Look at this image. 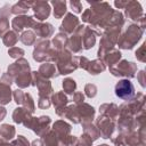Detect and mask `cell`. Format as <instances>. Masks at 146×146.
Segmentation results:
<instances>
[{
	"mask_svg": "<svg viewBox=\"0 0 146 146\" xmlns=\"http://www.w3.org/2000/svg\"><path fill=\"white\" fill-rule=\"evenodd\" d=\"M88 3L90 5V7L88 9H86L82 14V22L88 23L90 25L91 29L102 32V29H107L108 27V23L111 19V16L114 11V9H112L111 5L108 2H90L88 1Z\"/></svg>",
	"mask_w": 146,
	"mask_h": 146,
	"instance_id": "1",
	"label": "cell"
},
{
	"mask_svg": "<svg viewBox=\"0 0 146 146\" xmlns=\"http://www.w3.org/2000/svg\"><path fill=\"white\" fill-rule=\"evenodd\" d=\"M31 72L30 63L25 58L17 59L7 68V73L13 78L14 83H16L19 89L31 86Z\"/></svg>",
	"mask_w": 146,
	"mask_h": 146,
	"instance_id": "2",
	"label": "cell"
},
{
	"mask_svg": "<svg viewBox=\"0 0 146 146\" xmlns=\"http://www.w3.org/2000/svg\"><path fill=\"white\" fill-rule=\"evenodd\" d=\"M57 50L51 47V42L49 39H39L34 43L33 50V59L38 63H52L56 59Z\"/></svg>",
	"mask_w": 146,
	"mask_h": 146,
	"instance_id": "3",
	"label": "cell"
},
{
	"mask_svg": "<svg viewBox=\"0 0 146 146\" xmlns=\"http://www.w3.org/2000/svg\"><path fill=\"white\" fill-rule=\"evenodd\" d=\"M143 34H144V30H141L138 24H136V23L128 24V26L125 27L123 33H121L116 44L121 49L130 50L138 43V41L141 39Z\"/></svg>",
	"mask_w": 146,
	"mask_h": 146,
	"instance_id": "4",
	"label": "cell"
},
{
	"mask_svg": "<svg viewBox=\"0 0 146 146\" xmlns=\"http://www.w3.org/2000/svg\"><path fill=\"white\" fill-rule=\"evenodd\" d=\"M145 95L138 92L130 100H127L119 107V116L136 117L137 115L145 113Z\"/></svg>",
	"mask_w": 146,
	"mask_h": 146,
	"instance_id": "5",
	"label": "cell"
},
{
	"mask_svg": "<svg viewBox=\"0 0 146 146\" xmlns=\"http://www.w3.org/2000/svg\"><path fill=\"white\" fill-rule=\"evenodd\" d=\"M55 66L59 75H67L70 73H73L76 68H79L78 56H73L72 52H70L67 49L60 50L57 52Z\"/></svg>",
	"mask_w": 146,
	"mask_h": 146,
	"instance_id": "6",
	"label": "cell"
},
{
	"mask_svg": "<svg viewBox=\"0 0 146 146\" xmlns=\"http://www.w3.org/2000/svg\"><path fill=\"white\" fill-rule=\"evenodd\" d=\"M110 73L114 76H124L127 79H132L137 73V64L127 59H121L116 65L110 67Z\"/></svg>",
	"mask_w": 146,
	"mask_h": 146,
	"instance_id": "7",
	"label": "cell"
},
{
	"mask_svg": "<svg viewBox=\"0 0 146 146\" xmlns=\"http://www.w3.org/2000/svg\"><path fill=\"white\" fill-rule=\"evenodd\" d=\"M75 33L80 34V36H81L83 50L91 49L96 43V36L102 35V32H98V31L91 29L90 26H86V25H81V24L75 30Z\"/></svg>",
	"mask_w": 146,
	"mask_h": 146,
	"instance_id": "8",
	"label": "cell"
},
{
	"mask_svg": "<svg viewBox=\"0 0 146 146\" xmlns=\"http://www.w3.org/2000/svg\"><path fill=\"white\" fill-rule=\"evenodd\" d=\"M95 125L97 127L100 137L104 139H108L114 135V131L116 129V121L99 114V116L95 119Z\"/></svg>",
	"mask_w": 146,
	"mask_h": 146,
	"instance_id": "9",
	"label": "cell"
},
{
	"mask_svg": "<svg viewBox=\"0 0 146 146\" xmlns=\"http://www.w3.org/2000/svg\"><path fill=\"white\" fill-rule=\"evenodd\" d=\"M115 95L116 97L123 100H130L135 96V87L132 82L128 79H122L115 84Z\"/></svg>",
	"mask_w": 146,
	"mask_h": 146,
	"instance_id": "10",
	"label": "cell"
},
{
	"mask_svg": "<svg viewBox=\"0 0 146 146\" xmlns=\"http://www.w3.org/2000/svg\"><path fill=\"white\" fill-rule=\"evenodd\" d=\"M50 123H51V119L48 115H41L39 117L33 116L30 129L38 137H43L50 130Z\"/></svg>",
	"mask_w": 146,
	"mask_h": 146,
	"instance_id": "11",
	"label": "cell"
},
{
	"mask_svg": "<svg viewBox=\"0 0 146 146\" xmlns=\"http://www.w3.org/2000/svg\"><path fill=\"white\" fill-rule=\"evenodd\" d=\"M36 19L33 18L32 16H27V15H18L15 18H13L11 21V27L13 31L18 33H22L24 31V29L27 30H32L34 27V25L36 24Z\"/></svg>",
	"mask_w": 146,
	"mask_h": 146,
	"instance_id": "12",
	"label": "cell"
},
{
	"mask_svg": "<svg viewBox=\"0 0 146 146\" xmlns=\"http://www.w3.org/2000/svg\"><path fill=\"white\" fill-rule=\"evenodd\" d=\"M125 146H146V128L141 127L138 130L124 135Z\"/></svg>",
	"mask_w": 146,
	"mask_h": 146,
	"instance_id": "13",
	"label": "cell"
},
{
	"mask_svg": "<svg viewBox=\"0 0 146 146\" xmlns=\"http://www.w3.org/2000/svg\"><path fill=\"white\" fill-rule=\"evenodd\" d=\"M13 98L17 105H21L22 107L26 108L31 113L35 112V104L31 94L24 92L21 89H16V90H13Z\"/></svg>",
	"mask_w": 146,
	"mask_h": 146,
	"instance_id": "14",
	"label": "cell"
},
{
	"mask_svg": "<svg viewBox=\"0 0 146 146\" xmlns=\"http://www.w3.org/2000/svg\"><path fill=\"white\" fill-rule=\"evenodd\" d=\"M75 108H76V113H78L81 125L87 123H92V121L95 120V113H96L94 106L83 102L79 105H75Z\"/></svg>",
	"mask_w": 146,
	"mask_h": 146,
	"instance_id": "15",
	"label": "cell"
},
{
	"mask_svg": "<svg viewBox=\"0 0 146 146\" xmlns=\"http://www.w3.org/2000/svg\"><path fill=\"white\" fill-rule=\"evenodd\" d=\"M124 15L128 19L138 23V21L144 16V10L140 2L135 0H128V3L124 8Z\"/></svg>",
	"mask_w": 146,
	"mask_h": 146,
	"instance_id": "16",
	"label": "cell"
},
{
	"mask_svg": "<svg viewBox=\"0 0 146 146\" xmlns=\"http://www.w3.org/2000/svg\"><path fill=\"white\" fill-rule=\"evenodd\" d=\"M79 25H80V19L72 13H66V15L64 16L63 22L59 26V32H62L66 35L73 34Z\"/></svg>",
	"mask_w": 146,
	"mask_h": 146,
	"instance_id": "17",
	"label": "cell"
},
{
	"mask_svg": "<svg viewBox=\"0 0 146 146\" xmlns=\"http://www.w3.org/2000/svg\"><path fill=\"white\" fill-rule=\"evenodd\" d=\"M32 120H33L32 113L24 107H16L13 112V121L17 124H23L27 129H30Z\"/></svg>",
	"mask_w": 146,
	"mask_h": 146,
	"instance_id": "18",
	"label": "cell"
},
{
	"mask_svg": "<svg viewBox=\"0 0 146 146\" xmlns=\"http://www.w3.org/2000/svg\"><path fill=\"white\" fill-rule=\"evenodd\" d=\"M31 9H33L34 17L38 22H43L44 19H47L51 11L50 3L47 1H33Z\"/></svg>",
	"mask_w": 146,
	"mask_h": 146,
	"instance_id": "19",
	"label": "cell"
},
{
	"mask_svg": "<svg viewBox=\"0 0 146 146\" xmlns=\"http://www.w3.org/2000/svg\"><path fill=\"white\" fill-rule=\"evenodd\" d=\"M50 102L55 107L56 114L60 117H63L65 107L68 105V98L67 96L63 92V91H57L55 94H52V96L50 97Z\"/></svg>",
	"mask_w": 146,
	"mask_h": 146,
	"instance_id": "20",
	"label": "cell"
},
{
	"mask_svg": "<svg viewBox=\"0 0 146 146\" xmlns=\"http://www.w3.org/2000/svg\"><path fill=\"white\" fill-rule=\"evenodd\" d=\"M51 130H54L57 136L62 139V146H64V139L71 135L72 131V125L67 122H65L64 120H57L55 121V123L52 124Z\"/></svg>",
	"mask_w": 146,
	"mask_h": 146,
	"instance_id": "21",
	"label": "cell"
},
{
	"mask_svg": "<svg viewBox=\"0 0 146 146\" xmlns=\"http://www.w3.org/2000/svg\"><path fill=\"white\" fill-rule=\"evenodd\" d=\"M32 30L36 36H40V39H49L55 32V29L50 23L43 22H36Z\"/></svg>",
	"mask_w": 146,
	"mask_h": 146,
	"instance_id": "22",
	"label": "cell"
},
{
	"mask_svg": "<svg viewBox=\"0 0 146 146\" xmlns=\"http://www.w3.org/2000/svg\"><path fill=\"white\" fill-rule=\"evenodd\" d=\"M121 33H122L121 27H107L104 30V32H102V39L114 47L117 43Z\"/></svg>",
	"mask_w": 146,
	"mask_h": 146,
	"instance_id": "23",
	"label": "cell"
},
{
	"mask_svg": "<svg viewBox=\"0 0 146 146\" xmlns=\"http://www.w3.org/2000/svg\"><path fill=\"white\" fill-rule=\"evenodd\" d=\"M99 114L116 121L117 117H119V106L116 104H114V103L102 104L99 106Z\"/></svg>",
	"mask_w": 146,
	"mask_h": 146,
	"instance_id": "24",
	"label": "cell"
},
{
	"mask_svg": "<svg viewBox=\"0 0 146 146\" xmlns=\"http://www.w3.org/2000/svg\"><path fill=\"white\" fill-rule=\"evenodd\" d=\"M66 49L72 52V54H81L83 51V48H82V40H81V36L80 34L78 33H73L68 40H67V46H66Z\"/></svg>",
	"mask_w": 146,
	"mask_h": 146,
	"instance_id": "25",
	"label": "cell"
},
{
	"mask_svg": "<svg viewBox=\"0 0 146 146\" xmlns=\"http://www.w3.org/2000/svg\"><path fill=\"white\" fill-rule=\"evenodd\" d=\"M122 59V54L119 49L116 48H112L111 50H108L102 58V60L105 63V65H107L108 67H112L114 65H116L120 60Z\"/></svg>",
	"mask_w": 146,
	"mask_h": 146,
	"instance_id": "26",
	"label": "cell"
},
{
	"mask_svg": "<svg viewBox=\"0 0 146 146\" xmlns=\"http://www.w3.org/2000/svg\"><path fill=\"white\" fill-rule=\"evenodd\" d=\"M38 72L40 73V75H41L42 78H44V79H47V80L55 79V78H57V76L59 75V74H58V71H57V68H56V66H55V64L49 63V62L41 64L40 67H39V70H38Z\"/></svg>",
	"mask_w": 146,
	"mask_h": 146,
	"instance_id": "27",
	"label": "cell"
},
{
	"mask_svg": "<svg viewBox=\"0 0 146 146\" xmlns=\"http://www.w3.org/2000/svg\"><path fill=\"white\" fill-rule=\"evenodd\" d=\"M105 70H106L105 63L102 59L97 58V59H94V60H89V64H88L86 71L91 75H97V74L104 72Z\"/></svg>",
	"mask_w": 146,
	"mask_h": 146,
	"instance_id": "28",
	"label": "cell"
},
{
	"mask_svg": "<svg viewBox=\"0 0 146 146\" xmlns=\"http://www.w3.org/2000/svg\"><path fill=\"white\" fill-rule=\"evenodd\" d=\"M43 146H62V139L54 130H49L43 137H41Z\"/></svg>",
	"mask_w": 146,
	"mask_h": 146,
	"instance_id": "29",
	"label": "cell"
},
{
	"mask_svg": "<svg viewBox=\"0 0 146 146\" xmlns=\"http://www.w3.org/2000/svg\"><path fill=\"white\" fill-rule=\"evenodd\" d=\"M13 98V90L10 86L0 82V106H5L11 102Z\"/></svg>",
	"mask_w": 146,
	"mask_h": 146,
	"instance_id": "30",
	"label": "cell"
},
{
	"mask_svg": "<svg viewBox=\"0 0 146 146\" xmlns=\"http://www.w3.org/2000/svg\"><path fill=\"white\" fill-rule=\"evenodd\" d=\"M33 1H18L15 5L11 6V14L18 16V15H25L29 9L32 8Z\"/></svg>",
	"mask_w": 146,
	"mask_h": 146,
	"instance_id": "31",
	"label": "cell"
},
{
	"mask_svg": "<svg viewBox=\"0 0 146 146\" xmlns=\"http://www.w3.org/2000/svg\"><path fill=\"white\" fill-rule=\"evenodd\" d=\"M15 135H16V129L14 125H11L9 123H3L0 125V137L5 141L13 140Z\"/></svg>",
	"mask_w": 146,
	"mask_h": 146,
	"instance_id": "32",
	"label": "cell"
},
{
	"mask_svg": "<svg viewBox=\"0 0 146 146\" xmlns=\"http://www.w3.org/2000/svg\"><path fill=\"white\" fill-rule=\"evenodd\" d=\"M54 7V17L55 18H62L64 17V15H66V6L67 2L64 0H54L50 2Z\"/></svg>",
	"mask_w": 146,
	"mask_h": 146,
	"instance_id": "33",
	"label": "cell"
},
{
	"mask_svg": "<svg viewBox=\"0 0 146 146\" xmlns=\"http://www.w3.org/2000/svg\"><path fill=\"white\" fill-rule=\"evenodd\" d=\"M67 40H68V36L62 32L57 33L54 39H52V44H54V48L57 50V51H60V50H64L66 49V46H67Z\"/></svg>",
	"mask_w": 146,
	"mask_h": 146,
	"instance_id": "34",
	"label": "cell"
},
{
	"mask_svg": "<svg viewBox=\"0 0 146 146\" xmlns=\"http://www.w3.org/2000/svg\"><path fill=\"white\" fill-rule=\"evenodd\" d=\"M124 17H123V14L119 10H114L112 16H111V19H110V23H108V27H123L124 26Z\"/></svg>",
	"mask_w": 146,
	"mask_h": 146,
	"instance_id": "35",
	"label": "cell"
},
{
	"mask_svg": "<svg viewBox=\"0 0 146 146\" xmlns=\"http://www.w3.org/2000/svg\"><path fill=\"white\" fill-rule=\"evenodd\" d=\"M82 129H83V133L87 135L92 141L97 140V139L100 137V133H99L97 127H96L94 123H87V124H83V125H82Z\"/></svg>",
	"mask_w": 146,
	"mask_h": 146,
	"instance_id": "36",
	"label": "cell"
},
{
	"mask_svg": "<svg viewBox=\"0 0 146 146\" xmlns=\"http://www.w3.org/2000/svg\"><path fill=\"white\" fill-rule=\"evenodd\" d=\"M19 40L25 46H33L35 43V41H36V35L33 32V30H26V31H23L21 33Z\"/></svg>",
	"mask_w": 146,
	"mask_h": 146,
	"instance_id": "37",
	"label": "cell"
},
{
	"mask_svg": "<svg viewBox=\"0 0 146 146\" xmlns=\"http://www.w3.org/2000/svg\"><path fill=\"white\" fill-rule=\"evenodd\" d=\"M18 39H19V36H18V34H17L16 32H14V31H8V32L3 35L2 42H3V44L7 46L8 48H11V47H14V46L17 43Z\"/></svg>",
	"mask_w": 146,
	"mask_h": 146,
	"instance_id": "38",
	"label": "cell"
},
{
	"mask_svg": "<svg viewBox=\"0 0 146 146\" xmlns=\"http://www.w3.org/2000/svg\"><path fill=\"white\" fill-rule=\"evenodd\" d=\"M63 92L65 95H73L76 90V82L72 78H66L63 80Z\"/></svg>",
	"mask_w": 146,
	"mask_h": 146,
	"instance_id": "39",
	"label": "cell"
},
{
	"mask_svg": "<svg viewBox=\"0 0 146 146\" xmlns=\"http://www.w3.org/2000/svg\"><path fill=\"white\" fill-rule=\"evenodd\" d=\"M8 55L11 58L19 59V58H23V56L25 55V51L19 47H11V48L8 49Z\"/></svg>",
	"mask_w": 146,
	"mask_h": 146,
	"instance_id": "40",
	"label": "cell"
},
{
	"mask_svg": "<svg viewBox=\"0 0 146 146\" xmlns=\"http://www.w3.org/2000/svg\"><path fill=\"white\" fill-rule=\"evenodd\" d=\"M97 91H98L97 86L94 84V83H88V84L84 86V95H86L88 98H94V97H96Z\"/></svg>",
	"mask_w": 146,
	"mask_h": 146,
	"instance_id": "41",
	"label": "cell"
},
{
	"mask_svg": "<svg viewBox=\"0 0 146 146\" xmlns=\"http://www.w3.org/2000/svg\"><path fill=\"white\" fill-rule=\"evenodd\" d=\"M9 31V19L8 17H1L0 16V38H3V35Z\"/></svg>",
	"mask_w": 146,
	"mask_h": 146,
	"instance_id": "42",
	"label": "cell"
},
{
	"mask_svg": "<svg viewBox=\"0 0 146 146\" xmlns=\"http://www.w3.org/2000/svg\"><path fill=\"white\" fill-rule=\"evenodd\" d=\"M145 48H146V43L144 42V43L136 50V52H135L136 58H137L139 62H141V63H145V60H146V50H145Z\"/></svg>",
	"mask_w": 146,
	"mask_h": 146,
	"instance_id": "43",
	"label": "cell"
},
{
	"mask_svg": "<svg viewBox=\"0 0 146 146\" xmlns=\"http://www.w3.org/2000/svg\"><path fill=\"white\" fill-rule=\"evenodd\" d=\"M11 145L13 146H30V141L27 140V138L23 135H18L16 139L11 140Z\"/></svg>",
	"mask_w": 146,
	"mask_h": 146,
	"instance_id": "44",
	"label": "cell"
},
{
	"mask_svg": "<svg viewBox=\"0 0 146 146\" xmlns=\"http://www.w3.org/2000/svg\"><path fill=\"white\" fill-rule=\"evenodd\" d=\"M111 141L114 146H125L124 145V135L121 132H117L116 135L111 137Z\"/></svg>",
	"mask_w": 146,
	"mask_h": 146,
	"instance_id": "45",
	"label": "cell"
},
{
	"mask_svg": "<svg viewBox=\"0 0 146 146\" xmlns=\"http://www.w3.org/2000/svg\"><path fill=\"white\" fill-rule=\"evenodd\" d=\"M72 100H73V104L79 105V104H81V103L84 102V95L81 91H75L72 95Z\"/></svg>",
	"mask_w": 146,
	"mask_h": 146,
	"instance_id": "46",
	"label": "cell"
},
{
	"mask_svg": "<svg viewBox=\"0 0 146 146\" xmlns=\"http://www.w3.org/2000/svg\"><path fill=\"white\" fill-rule=\"evenodd\" d=\"M70 6L72 8V10L76 14L79 13H82V3L81 1H78V0H71L70 1Z\"/></svg>",
	"mask_w": 146,
	"mask_h": 146,
	"instance_id": "47",
	"label": "cell"
},
{
	"mask_svg": "<svg viewBox=\"0 0 146 146\" xmlns=\"http://www.w3.org/2000/svg\"><path fill=\"white\" fill-rule=\"evenodd\" d=\"M51 105V102L49 98H39L38 99V107L42 108V110H47L49 108Z\"/></svg>",
	"mask_w": 146,
	"mask_h": 146,
	"instance_id": "48",
	"label": "cell"
},
{
	"mask_svg": "<svg viewBox=\"0 0 146 146\" xmlns=\"http://www.w3.org/2000/svg\"><path fill=\"white\" fill-rule=\"evenodd\" d=\"M78 141L81 144V145H83V146H92V140L87 136V135H84V133H82L79 138H78Z\"/></svg>",
	"mask_w": 146,
	"mask_h": 146,
	"instance_id": "49",
	"label": "cell"
},
{
	"mask_svg": "<svg viewBox=\"0 0 146 146\" xmlns=\"http://www.w3.org/2000/svg\"><path fill=\"white\" fill-rule=\"evenodd\" d=\"M89 64V59L84 56H78V66L79 68H82V70H87V66Z\"/></svg>",
	"mask_w": 146,
	"mask_h": 146,
	"instance_id": "50",
	"label": "cell"
},
{
	"mask_svg": "<svg viewBox=\"0 0 146 146\" xmlns=\"http://www.w3.org/2000/svg\"><path fill=\"white\" fill-rule=\"evenodd\" d=\"M0 82H1V83H5V84H7V86H11V84L14 83V80H13V78H11L8 73H3V74L1 75Z\"/></svg>",
	"mask_w": 146,
	"mask_h": 146,
	"instance_id": "51",
	"label": "cell"
},
{
	"mask_svg": "<svg viewBox=\"0 0 146 146\" xmlns=\"http://www.w3.org/2000/svg\"><path fill=\"white\" fill-rule=\"evenodd\" d=\"M145 71L144 70H141V71H139L138 73H137V80H138V82H139V84L143 87V88H145L146 87V79H145Z\"/></svg>",
	"mask_w": 146,
	"mask_h": 146,
	"instance_id": "52",
	"label": "cell"
},
{
	"mask_svg": "<svg viewBox=\"0 0 146 146\" xmlns=\"http://www.w3.org/2000/svg\"><path fill=\"white\" fill-rule=\"evenodd\" d=\"M128 3V0H119V1H114V6L119 9H124L125 6Z\"/></svg>",
	"mask_w": 146,
	"mask_h": 146,
	"instance_id": "53",
	"label": "cell"
},
{
	"mask_svg": "<svg viewBox=\"0 0 146 146\" xmlns=\"http://www.w3.org/2000/svg\"><path fill=\"white\" fill-rule=\"evenodd\" d=\"M7 115V110L3 106H0V121H2Z\"/></svg>",
	"mask_w": 146,
	"mask_h": 146,
	"instance_id": "54",
	"label": "cell"
},
{
	"mask_svg": "<svg viewBox=\"0 0 146 146\" xmlns=\"http://www.w3.org/2000/svg\"><path fill=\"white\" fill-rule=\"evenodd\" d=\"M98 146H110V145H107V144H100V145H98Z\"/></svg>",
	"mask_w": 146,
	"mask_h": 146,
	"instance_id": "55",
	"label": "cell"
},
{
	"mask_svg": "<svg viewBox=\"0 0 146 146\" xmlns=\"http://www.w3.org/2000/svg\"><path fill=\"white\" fill-rule=\"evenodd\" d=\"M75 146H83V145H81V144H80V143H79V141H78V143H76V145H75Z\"/></svg>",
	"mask_w": 146,
	"mask_h": 146,
	"instance_id": "56",
	"label": "cell"
}]
</instances>
